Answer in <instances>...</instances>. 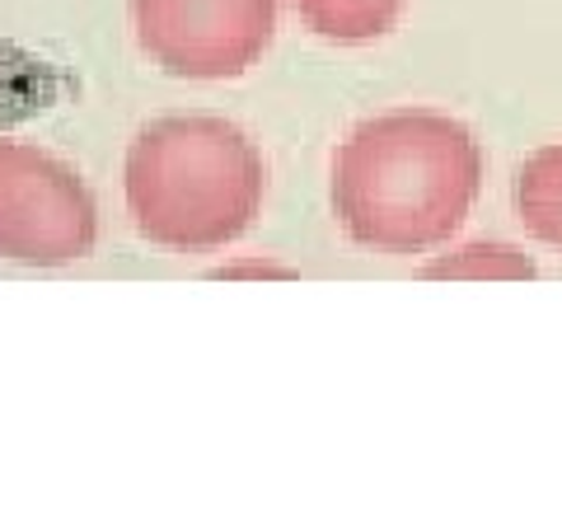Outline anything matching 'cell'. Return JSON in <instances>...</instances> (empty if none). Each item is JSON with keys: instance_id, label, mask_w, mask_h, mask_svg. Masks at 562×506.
I'll return each mask as SVG.
<instances>
[{"instance_id": "7a4b0ae2", "label": "cell", "mask_w": 562, "mask_h": 506, "mask_svg": "<svg viewBox=\"0 0 562 506\" xmlns=\"http://www.w3.org/2000/svg\"><path fill=\"white\" fill-rule=\"evenodd\" d=\"M122 188L132 225L150 244L173 254H211L254 225L268 169L235 122L188 113L136 132Z\"/></svg>"}, {"instance_id": "277c9868", "label": "cell", "mask_w": 562, "mask_h": 506, "mask_svg": "<svg viewBox=\"0 0 562 506\" xmlns=\"http://www.w3.org/2000/svg\"><path fill=\"white\" fill-rule=\"evenodd\" d=\"M140 52L183 80H231L268 52L277 0H132Z\"/></svg>"}, {"instance_id": "5b68a950", "label": "cell", "mask_w": 562, "mask_h": 506, "mask_svg": "<svg viewBox=\"0 0 562 506\" xmlns=\"http://www.w3.org/2000/svg\"><path fill=\"white\" fill-rule=\"evenodd\" d=\"M516 216L535 239L562 249V146H543L516 179Z\"/></svg>"}, {"instance_id": "3957f363", "label": "cell", "mask_w": 562, "mask_h": 506, "mask_svg": "<svg viewBox=\"0 0 562 506\" xmlns=\"http://www.w3.org/2000/svg\"><path fill=\"white\" fill-rule=\"evenodd\" d=\"M99 212L76 169L38 146L0 142V258L61 268L94 249Z\"/></svg>"}, {"instance_id": "8992f818", "label": "cell", "mask_w": 562, "mask_h": 506, "mask_svg": "<svg viewBox=\"0 0 562 506\" xmlns=\"http://www.w3.org/2000/svg\"><path fill=\"white\" fill-rule=\"evenodd\" d=\"M291 5L328 43H371L398 24L408 0H291Z\"/></svg>"}, {"instance_id": "52a82bcc", "label": "cell", "mask_w": 562, "mask_h": 506, "mask_svg": "<svg viewBox=\"0 0 562 506\" xmlns=\"http://www.w3.org/2000/svg\"><path fill=\"white\" fill-rule=\"evenodd\" d=\"M427 277H535V258H525L512 244H464L450 258H436Z\"/></svg>"}, {"instance_id": "6da1fadb", "label": "cell", "mask_w": 562, "mask_h": 506, "mask_svg": "<svg viewBox=\"0 0 562 506\" xmlns=\"http://www.w3.org/2000/svg\"><path fill=\"white\" fill-rule=\"evenodd\" d=\"M483 188V150L446 113H380L333 160V212L375 254H422L464 225Z\"/></svg>"}]
</instances>
